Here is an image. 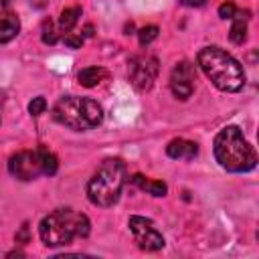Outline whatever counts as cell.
Wrapping results in <instances>:
<instances>
[{
	"label": "cell",
	"mask_w": 259,
	"mask_h": 259,
	"mask_svg": "<svg viewBox=\"0 0 259 259\" xmlns=\"http://www.w3.org/2000/svg\"><path fill=\"white\" fill-rule=\"evenodd\" d=\"M212 154L219 166L227 172L241 174V172H251L257 166L255 148L247 142L239 125H227L214 136Z\"/></svg>",
	"instance_id": "1"
},
{
	"label": "cell",
	"mask_w": 259,
	"mask_h": 259,
	"mask_svg": "<svg viewBox=\"0 0 259 259\" xmlns=\"http://www.w3.org/2000/svg\"><path fill=\"white\" fill-rule=\"evenodd\" d=\"M196 63L212 85L225 93H237L245 87L243 65L221 47H204L196 55Z\"/></svg>",
	"instance_id": "2"
},
{
	"label": "cell",
	"mask_w": 259,
	"mask_h": 259,
	"mask_svg": "<svg viewBox=\"0 0 259 259\" xmlns=\"http://www.w3.org/2000/svg\"><path fill=\"white\" fill-rule=\"evenodd\" d=\"M89 233L91 223L87 214L69 206L49 212L38 225V235L47 247H63L73 243V239H85Z\"/></svg>",
	"instance_id": "3"
},
{
	"label": "cell",
	"mask_w": 259,
	"mask_h": 259,
	"mask_svg": "<svg viewBox=\"0 0 259 259\" xmlns=\"http://www.w3.org/2000/svg\"><path fill=\"white\" fill-rule=\"evenodd\" d=\"M125 184V164L119 158H107L99 164L87 182V198L91 204L107 208L113 206Z\"/></svg>",
	"instance_id": "4"
},
{
	"label": "cell",
	"mask_w": 259,
	"mask_h": 259,
	"mask_svg": "<svg viewBox=\"0 0 259 259\" xmlns=\"http://www.w3.org/2000/svg\"><path fill=\"white\" fill-rule=\"evenodd\" d=\"M53 119L69 130L85 132L103 121V107L91 97L65 95L55 103Z\"/></svg>",
	"instance_id": "5"
},
{
	"label": "cell",
	"mask_w": 259,
	"mask_h": 259,
	"mask_svg": "<svg viewBox=\"0 0 259 259\" xmlns=\"http://www.w3.org/2000/svg\"><path fill=\"white\" fill-rule=\"evenodd\" d=\"M59 170V160L47 148L22 150L8 160V172L18 180H34L38 176H53Z\"/></svg>",
	"instance_id": "6"
},
{
	"label": "cell",
	"mask_w": 259,
	"mask_h": 259,
	"mask_svg": "<svg viewBox=\"0 0 259 259\" xmlns=\"http://www.w3.org/2000/svg\"><path fill=\"white\" fill-rule=\"evenodd\" d=\"M160 71V63L154 55H136L130 59L127 63V77L130 83L138 89V91H148L152 89L156 77Z\"/></svg>",
	"instance_id": "7"
},
{
	"label": "cell",
	"mask_w": 259,
	"mask_h": 259,
	"mask_svg": "<svg viewBox=\"0 0 259 259\" xmlns=\"http://www.w3.org/2000/svg\"><path fill=\"white\" fill-rule=\"evenodd\" d=\"M127 227L138 243L140 249L144 251H160L164 247V237L162 233L156 229L154 221L146 219V217H138V214H132L130 221H127Z\"/></svg>",
	"instance_id": "8"
},
{
	"label": "cell",
	"mask_w": 259,
	"mask_h": 259,
	"mask_svg": "<svg viewBox=\"0 0 259 259\" xmlns=\"http://www.w3.org/2000/svg\"><path fill=\"white\" fill-rule=\"evenodd\" d=\"M196 87V65L190 61H180L170 73V91L178 99H188Z\"/></svg>",
	"instance_id": "9"
},
{
	"label": "cell",
	"mask_w": 259,
	"mask_h": 259,
	"mask_svg": "<svg viewBox=\"0 0 259 259\" xmlns=\"http://www.w3.org/2000/svg\"><path fill=\"white\" fill-rule=\"evenodd\" d=\"M166 154L172 160H192L198 154V144H194L190 140H184V138H176V140L168 142Z\"/></svg>",
	"instance_id": "10"
},
{
	"label": "cell",
	"mask_w": 259,
	"mask_h": 259,
	"mask_svg": "<svg viewBox=\"0 0 259 259\" xmlns=\"http://www.w3.org/2000/svg\"><path fill=\"white\" fill-rule=\"evenodd\" d=\"M18 30H20V18L14 12L2 8L0 10V42L12 40L18 34Z\"/></svg>",
	"instance_id": "11"
},
{
	"label": "cell",
	"mask_w": 259,
	"mask_h": 259,
	"mask_svg": "<svg viewBox=\"0 0 259 259\" xmlns=\"http://www.w3.org/2000/svg\"><path fill=\"white\" fill-rule=\"evenodd\" d=\"M231 20H233L231 30H229V38H231V42H235V45H243L245 38H247V20H249V14H247V12H241V10L237 8V12H235V16H233Z\"/></svg>",
	"instance_id": "12"
},
{
	"label": "cell",
	"mask_w": 259,
	"mask_h": 259,
	"mask_svg": "<svg viewBox=\"0 0 259 259\" xmlns=\"http://www.w3.org/2000/svg\"><path fill=\"white\" fill-rule=\"evenodd\" d=\"M130 180H132V184H136L138 188L148 190L152 196H166V192H168V186H166V182H162V180H148V178L142 176V174H134Z\"/></svg>",
	"instance_id": "13"
},
{
	"label": "cell",
	"mask_w": 259,
	"mask_h": 259,
	"mask_svg": "<svg viewBox=\"0 0 259 259\" xmlns=\"http://www.w3.org/2000/svg\"><path fill=\"white\" fill-rule=\"evenodd\" d=\"M105 77H107V71H105L103 67H87V69H81L79 75H77L79 83H81L83 87H87V89L97 87Z\"/></svg>",
	"instance_id": "14"
},
{
	"label": "cell",
	"mask_w": 259,
	"mask_h": 259,
	"mask_svg": "<svg viewBox=\"0 0 259 259\" xmlns=\"http://www.w3.org/2000/svg\"><path fill=\"white\" fill-rule=\"evenodd\" d=\"M79 16H81V8L79 6H71V8H65L59 16V32H71L75 28V24L79 22Z\"/></svg>",
	"instance_id": "15"
},
{
	"label": "cell",
	"mask_w": 259,
	"mask_h": 259,
	"mask_svg": "<svg viewBox=\"0 0 259 259\" xmlns=\"http://www.w3.org/2000/svg\"><path fill=\"white\" fill-rule=\"evenodd\" d=\"M40 38L45 45H55L59 40V28L55 26V22L51 18H45L42 20V26H40Z\"/></svg>",
	"instance_id": "16"
},
{
	"label": "cell",
	"mask_w": 259,
	"mask_h": 259,
	"mask_svg": "<svg viewBox=\"0 0 259 259\" xmlns=\"http://www.w3.org/2000/svg\"><path fill=\"white\" fill-rule=\"evenodd\" d=\"M158 32H160V28H158L156 24L142 26V28L138 30V40H140V45H142V47H148L152 40L158 38Z\"/></svg>",
	"instance_id": "17"
},
{
	"label": "cell",
	"mask_w": 259,
	"mask_h": 259,
	"mask_svg": "<svg viewBox=\"0 0 259 259\" xmlns=\"http://www.w3.org/2000/svg\"><path fill=\"white\" fill-rule=\"evenodd\" d=\"M45 109H47V99L42 95L32 97V101L28 103V113L34 115V117H38L40 113H45Z\"/></svg>",
	"instance_id": "18"
},
{
	"label": "cell",
	"mask_w": 259,
	"mask_h": 259,
	"mask_svg": "<svg viewBox=\"0 0 259 259\" xmlns=\"http://www.w3.org/2000/svg\"><path fill=\"white\" fill-rule=\"evenodd\" d=\"M235 12H237V6H235V2H231V0H227V2H223L221 6H219V16L221 18H233L235 16Z\"/></svg>",
	"instance_id": "19"
},
{
	"label": "cell",
	"mask_w": 259,
	"mask_h": 259,
	"mask_svg": "<svg viewBox=\"0 0 259 259\" xmlns=\"http://www.w3.org/2000/svg\"><path fill=\"white\" fill-rule=\"evenodd\" d=\"M65 45H67L69 49H81V45H83V36H81V34L67 32V34H65Z\"/></svg>",
	"instance_id": "20"
},
{
	"label": "cell",
	"mask_w": 259,
	"mask_h": 259,
	"mask_svg": "<svg viewBox=\"0 0 259 259\" xmlns=\"http://www.w3.org/2000/svg\"><path fill=\"white\" fill-rule=\"evenodd\" d=\"M16 243L18 245H26V243H30V233H28V223H24L22 227H20V231L16 233Z\"/></svg>",
	"instance_id": "21"
},
{
	"label": "cell",
	"mask_w": 259,
	"mask_h": 259,
	"mask_svg": "<svg viewBox=\"0 0 259 259\" xmlns=\"http://www.w3.org/2000/svg\"><path fill=\"white\" fill-rule=\"evenodd\" d=\"M184 6H194V8H198V6H204L206 4V0H180Z\"/></svg>",
	"instance_id": "22"
},
{
	"label": "cell",
	"mask_w": 259,
	"mask_h": 259,
	"mask_svg": "<svg viewBox=\"0 0 259 259\" xmlns=\"http://www.w3.org/2000/svg\"><path fill=\"white\" fill-rule=\"evenodd\" d=\"M83 38H89V36H93V26L91 24H87L85 28H83V34H81Z\"/></svg>",
	"instance_id": "23"
},
{
	"label": "cell",
	"mask_w": 259,
	"mask_h": 259,
	"mask_svg": "<svg viewBox=\"0 0 259 259\" xmlns=\"http://www.w3.org/2000/svg\"><path fill=\"white\" fill-rule=\"evenodd\" d=\"M10 2H12V0H0V10H2V8H6Z\"/></svg>",
	"instance_id": "24"
}]
</instances>
